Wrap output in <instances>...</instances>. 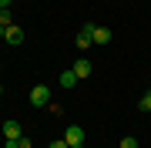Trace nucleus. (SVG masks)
I'll list each match as a JSON object with an SVG mask.
<instances>
[{
    "mask_svg": "<svg viewBox=\"0 0 151 148\" xmlns=\"http://www.w3.org/2000/svg\"><path fill=\"white\" fill-rule=\"evenodd\" d=\"M84 30L91 34V44H94V47H101V44H108V40H111V27H97V24H84Z\"/></svg>",
    "mask_w": 151,
    "mask_h": 148,
    "instance_id": "1",
    "label": "nucleus"
},
{
    "mask_svg": "<svg viewBox=\"0 0 151 148\" xmlns=\"http://www.w3.org/2000/svg\"><path fill=\"white\" fill-rule=\"evenodd\" d=\"M47 101H50V88H47V84H34V88H30V104H34V108H44Z\"/></svg>",
    "mask_w": 151,
    "mask_h": 148,
    "instance_id": "2",
    "label": "nucleus"
},
{
    "mask_svg": "<svg viewBox=\"0 0 151 148\" xmlns=\"http://www.w3.org/2000/svg\"><path fill=\"white\" fill-rule=\"evenodd\" d=\"M64 142H67V145H84V128L70 125L67 131H64Z\"/></svg>",
    "mask_w": 151,
    "mask_h": 148,
    "instance_id": "3",
    "label": "nucleus"
},
{
    "mask_svg": "<svg viewBox=\"0 0 151 148\" xmlns=\"http://www.w3.org/2000/svg\"><path fill=\"white\" fill-rule=\"evenodd\" d=\"M4 40H7V44H24V30L17 27V24H10L7 34H4Z\"/></svg>",
    "mask_w": 151,
    "mask_h": 148,
    "instance_id": "4",
    "label": "nucleus"
},
{
    "mask_svg": "<svg viewBox=\"0 0 151 148\" xmlns=\"http://www.w3.org/2000/svg\"><path fill=\"white\" fill-rule=\"evenodd\" d=\"M70 71H74L77 77H91V71H94V67H91V61H87V57H81L74 67H70Z\"/></svg>",
    "mask_w": 151,
    "mask_h": 148,
    "instance_id": "5",
    "label": "nucleus"
},
{
    "mask_svg": "<svg viewBox=\"0 0 151 148\" xmlns=\"http://www.w3.org/2000/svg\"><path fill=\"white\" fill-rule=\"evenodd\" d=\"M4 138H24V128L17 121H4Z\"/></svg>",
    "mask_w": 151,
    "mask_h": 148,
    "instance_id": "6",
    "label": "nucleus"
},
{
    "mask_svg": "<svg viewBox=\"0 0 151 148\" xmlns=\"http://www.w3.org/2000/svg\"><path fill=\"white\" fill-rule=\"evenodd\" d=\"M77 81H81V77H77L74 71H64V74H60V88H74Z\"/></svg>",
    "mask_w": 151,
    "mask_h": 148,
    "instance_id": "7",
    "label": "nucleus"
},
{
    "mask_svg": "<svg viewBox=\"0 0 151 148\" xmlns=\"http://www.w3.org/2000/svg\"><path fill=\"white\" fill-rule=\"evenodd\" d=\"M74 44H77V51H87V47H94V44H91V34H87V30H81V34H77V40H74Z\"/></svg>",
    "mask_w": 151,
    "mask_h": 148,
    "instance_id": "8",
    "label": "nucleus"
},
{
    "mask_svg": "<svg viewBox=\"0 0 151 148\" xmlns=\"http://www.w3.org/2000/svg\"><path fill=\"white\" fill-rule=\"evenodd\" d=\"M14 24V17H10V7H7V10H0V27H10Z\"/></svg>",
    "mask_w": 151,
    "mask_h": 148,
    "instance_id": "9",
    "label": "nucleus"
},
{
    "mask_svg": "<svg viewBox=\"0 0 151 148\" xmlns=\"http://www.w3.org/2000/svg\"><path fill=\"white\" fill-rule=\"evenodd\" d=\"M121 148H138V138L134 135H124L121 138Z\"/></svg>",
    "mask_w": 151,
    "mask_h": 148,
    "instance_id": "10",
    "label": "nucleus"
},
{
    "mask_svg": "<svg viewBox=\"0 0 151 148\" xmlns=\"http://www.w3.org/2000/svg\"><path fill=\"white\" fill-rule=\"evenodd\" d=\"M138 108H141V111H151V91H148V94H141V101H138Z\"/></svg>",
    "mask_w": 151,
    "mask_h": 148,
    "instance_id": "11",
    "label": "nucleus"
},
{
    "mask_svg": "<svg viewBox=\"0 0 151 148\" xmlns=\"http://www.w3.org/2000/svg\"><path fill=\"white\" fill-rule=\"evenodd\" d=\"M47 148H70V145H67V142H64V138H60V142H50V145H47Z\"/></svg>",
    "mask_w": 151,
    "mask_h": 148,
    "instance_id": "12",
    "label": "nucleus"
},
{
    "mask_svg": "<svg viewBox=\"0 0 151 148\" xmlns=\"http://www.w3.org/2000/svg\"><path fill=\"white\" fill-rule=\"evenodd\" d=\"M20 148H34V142H30V138H27V135H24V138H20Z\"/></svg>",
    "mask_w": 151,
    "mask_h": 148,
    "instance_id": "13",
    "label": "nucleus"
},
{
    "mask_svg": "<svg viewBox=\"0 0 151 148\" xmlns=\"http://www.w3.org/2000/svg\"><path fill=\"white\" fill-rule=\"evenodd\" d=\"M7 7H10V0H0V10H7Z\"/></svg>",
    "mask_w": 151,
    "mask_h": 148,
    "instance_id": "14",
    "label": "nucleus"
},
{
    "mask_svg": "<svg viewBox=\"0 0 151 148\" xmlns=\"http://www.w3.org/2000/svg\"><path fill=\"white\" fill-rule=\"evenodd\" d=\"M70 148H84V145H70Z\"/></svg>",
    "mask_w": 151,
    "mask_h": 148,
    "instance_id": "15",
    "label": "nucleus"
},
{
    "mask_svg": "<svg viewBox=\"0 0 151 148\" xmlns=\"http://www.w3.org/2000/svg\"><path fill=\"white\" fill-rule=\"evenodd\" d=\"M0 94H4V84H0Z\"/></svg>",
    "mask_w": 151,
    "mask_h": 148,
    "instance_id": "16",
    "label": "nucleus"
}]
</instances>
